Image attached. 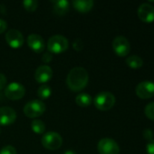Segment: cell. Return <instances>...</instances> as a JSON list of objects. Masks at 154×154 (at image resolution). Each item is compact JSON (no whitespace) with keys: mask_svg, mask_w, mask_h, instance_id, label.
Here are the masks:
<instances>
[{"mask_svg":"<svg viewBox=\"0 0 154 154\" xmlns=\"http://www.w3.org/2000/svg\"><path fill=\"white\" fill-rule=\"evenodd\" d=\"M51 3L53 4V10L57 15H64L69 11L70 3L66 0H54Z\"/></svg>","mask_w":154,"mask_h":154,"instance_id":"cell-15","label":"cell"},{"mask_svg":"<svg viewBox=\"0 0 154 154\" xmlns=\"http://www.w3.org/2000/svg\"><path fill=\"white\" fill-rule=\"evenodd\" d=\"M93 104L98 110L108 111L115 105V97L111 92L103 91L97 94L93 99Z\"/></svg>","mask_w":154,"mask_h":154,"instance_id":"cell-2","label":"cell"},{"mask_svg":"<svg viewBox=\"0 0 154 154\" xmlns=\"http://www.w3.org/2000/svg\"><path fill=\"white\" fill-rule=\"evenodd\" d=\"M16 120L15 111L9 106L0 107V125L6 126L15 123Z\"/></svg>","mask_w":154,"mask_h":154,"instance_id":"cell-12","label":"cell"},{"mask_svg":"<svg viewBox=\"0 0 154 154\" xmlns=\"http://www.w3.org/2000/svg\"><path fill=\"white\" fill-rule=\"evenodd\" d=\"M25 94V87L17 82L10 83L5 89V96L10 100H19Z\"/></svg>","mask_w":154,"mask_h":154,"instance_id":"cell-8","label":"cell"},{"mask_svg":"<svg viewBox=\"0 0 154 154\" xmlns=\"http://www.w3.org/2000/svg\"><path fill=\"white\" fill-rule=\"evenodd\" d=\"M89 74L87 70L82 67H76L70 70L66 78L68 88L74 92L83 90L88 84Z\"/></svg>","mask_w":154,"mask_h":154,"instance_id":"cell-1","label":"cell"},{"mask_svg":"<svg viewBox=\"0 0 154 154\" xmlns=\"http://www.w3.org/2000/svg\"><path fill=\"white\" fill-rule=\"evenodd\" d=\"M135 93L141 99H149L154 97V82L143 81L135 88Z\"/></svg>","mask_w":154,"mask_h":154,"instance_id":"cell-9","label":"cell"},{"mask_svg":"<svg viewBox=\"0 0 154 154\" xmlns=\"http://www.w3.org/2000/svg\"><path fill=\"white\" fill-rule=\"evenodd\" d=\"M0 133H1V131H0Z\"/></svg>","mask_w":154,"mask_h":154,"instance_id":"cell-31","label":"cell"},{"mask_svg":"<svg viewBox=\"0 0 154 154\" xmlns=\"http://www.w3.org/2000/svg\"><path fill=\"white\" fill-rule=\"evenodd\" d=\"M143 136L146 140H149V141H152L153 140V132L152 131V129H145L143 131Z\"/></svg>","mask_w":154,"mask_h":154,"instance_id":"cell-25","label":"cell"},{"mask_svg":"<svg viewBox=\"0 0 154 154\" xmlns=\"http://www.w3.org/2000/svg\"><path fill=\"white\" fill-rule=\"evenodd\" d=\"M147 154H154V140H152L148 143L146 146Z\"/></svg>","mask_w":154,"mask_h":154,"instance_id":"cell-26","label":"cell"},{"mask_svg":"<svg viewBox=\"0 0 154 154\" xmlns=\"http://www.w3.org/2000/svg\"><path fill=\"white\" fill-rule=\"evenodd\" d=\"M113 49L119 57H126L130 53L131 45L124 36H117L113 41Z\"/></svg>","mask_w":154,"mask_h":154,"instance_id":"cell-7","label":"cell"},{"mask_svg":"<svg viewBox=\"0 0 154 154\" xmlns=\"http://www.w3.org/2000/svg\"><path fill=\"white\" fill-rule=\"evenodd\" d=\"M6 85V78L4 74L0 73V90H2Z\"/></svg>","mask_w":154,"mask_h":154,"instance_id":"cell-28","label":"cell"},{"mask_svg":"<svg viewBox=\"0 0 154 154\" xmlns=\"http://www.w3.org/2000/svg\"><path fill=\"white\" fill-rule=\"evenodd\" d=\"M45 111V105L41 100H32L24 107V114L28 118H35L41 116Z\"/></svg>","mask_w":154,"mask_h":154,"instance_id":"cell-5","label":"cell"},{"mask_svg":"<svg viewBox=\"0 0 154 154\" xmlns=\"http://www.w3.org/2000/svg\"><path fill=\"white\" fill-rule=\"evenodd\" d=\"M31 128L33 130L34 133L37 134H42L44 133L45 131V125L44 124L43 121L41 120H33L31 123Z\"/></svg>","mask_w":154,"mask_h":154,"instance_id":"cell-19","label":"cell"},{"mask_svg":"<svg viewBox=\"0 0 154 154\" xmlns=\"http://www.w3.org/2000/svg\"><path fill=\"white\" fill-rule=\"evenodd\" d=\"M41 142L45 149L49 151H55L62 146L63 138L59 134L55 132H48L43 135Z\"/></svg>","mask_w":154,"mask_h":154,"instance_id":"cell-4","label":"cell"},{"mask_svg":"<svg viewBox=\"0 0 154 154\" xmlns=\"http://www.w3.org/2000/svg\"><path fill=\"white\" fill-rule=\"evenodd\" d=\"M7 28V23L4 19H0V33H3Z\"/></svg>","mask_w":154,"mask_h":154,"instance_id":"cell-29","label":"cell"},{"mask_svg":"<svg viewBox=\"0 0 154 154\" xmlns=\"http://www.w3.org/2000/svg\"><path fill=\"white\" fill-rule=\"evenodd\" d=\"M138 16L141 21L146 23H152L154 22V6L144 3L138 8Z\"/></svg>","mask_w":154,"mask_h":154,"instance_id":"cell-11","label":"cell"},{"mask_svg":"<svg viewBox=\"0 0 154 154\" xmlns=\"http://www.w3.org/2000/svg\"><path fill=\"white\" fill-rule=\"evenodd\" d=\"M5 41L7 44L14 49L20 48L24 44L23 34L15 29H10L5 34Z\"/></svg>","mask_w":154,"mask_h":154,"instance_id":"cell-10","label":"cell"},{"mask_svg":"<svg viewBox=\"0 0 154 154\" xmlns=\"http://www.w3.org/2000/svg\"><path fill=\"white\" fill-rule=\"evenodd\" d=\"M51 94H52V89L47 85H42L37 89V96L42 100L47 99L51 96Z\"/></svg>","mask_w":154,"mask_h":154,"instance_id":"cell-20","label":"cell"},{"mask_svg":"<svg viewBox=\"0 0 154 154\" xmlns=\"http://www.w3.org/2000/svg\"><path fill=\"white\" fill-rule=\"evenodd\" d=\"M73 47L76 51H81L84 48V42L81 39H76L74 43H73Z\"/></svg>","mask_w":154,"mask_h":154,"instance_id":"cell-24","label":"cell"},{"mask_svg":"<svg viewBox=\"0 0 154 154\" xmlns=\"http://www.w3.org/2000/svg\"><path fill=\"white\" fill-rule=\"evenodd\" d=\"M93 0H75L73 2L74 7L80 13H87L93 7Z\"/></svg>","mask_w":154,"mask_h":154,"instance_id":"cell-16","label":"cell"},{"mask_svg":"<svg viewBox=\"0 0 154 154\" xmlns=\"http://www.w3.org/2000/svg\"><path fill=\"white\" fill-rule=\"evenodd\" d=\"M0 154H17V152H16L15 148H14L11 145H6L1 149Z\"/></svg>","mask_w":154,"mask_h":154,"instance_id":"cell-23","label":"cell"},{"mask_svg":"<svg viewBox=\"0 0 154 154\" xmlns=\"http://www.w3.org/2000/svg\"><path fill=\"white\" fill-rule=\"evenodd\" d=\"M24 8L28 12H34L37 9L38 2L35 0H25L22 3Z\"/></svg>","mask_w":154,"mask_h":154,"instance_id":"cell-21","label":"cell"},{"mask_svg":"<svg viewBox=\"0 0 154 154\" xmlns=\"http://www.w3.org/2000/svg\"><path fill=\"white\" fill-rule=\"evenodd\" d=\"M68 40L61 34L53 35L52 37L49 38L47 42V49L50 53H62L68 49Z\"/></svg>","mask_w":154,"mask_h":154,"instance_id":"cell-3","label":"cell"},{"mask_svg":"<svg viewBox=\"0 0 154 154\" xmlns=\"http://www.w3.org/2000/svg\"><path fill=\"white\" fill-rule=\"evenodd\" d=\"M75 103L81 107H87L93 103V98L87 93H81L75 97Z\"/></svg>","mask_w":154,"mask_h":154,"instance_id":"cell-17","label":"cell"},{"mask_svg":"<svg viewBox=\"0 0 154 154\" xmlns=\"http://www.w3.org/2000/svg\"><path fill=\"white\" fill-rule=\"evenodd\" d=\"M63 154H76V153H75V152H74V151H72V150H68V151H65V152H64Z\"/></svg>","mask_w":154,"mask_h":154,"instance_id":"cell-30","label":"cell"},{"mask_svg":"<svg viewBox=\"0 0 154 154\" xmlns=\"http://www.w3.org/2000/svg\"><path fill=\"white\" fill-rule=\"evenodd\" d=\"M52 60H53V55L50 52H44V54L43 55L42 60L45 63H49Z\"/></svg>","mask_w":154,"mask_h":154,"instance_id":"cell-27","label":"cell"},{"mask_svg":"<svg viewBox=\"0 0 154 154\" xmlns=\"http://www.w3.org/2000/svg\"><path fill=\"white\" fill-rule=\"evenodd\" d=\"M144 113H145V116L148 119L154 121V102L148 104L145 106Z\"/></svg>","mask_w":154,"mask_h":154,"instance_id":"cell-22","label":"cell"},{"mask_svg":"<svg viewBox=\"0 0 154 154\" xmlns=\"http://www.w3.org/2000/svg\"><path fill=\"white\" fill-rule=\"evenodd\" d=\"M53 77V70L47 65H42L38 67L34 73V79L38 83L44 84L48 82Z\"/></svg>","mask_w":154,"mask_h":154,"instance_id":"cell-14","label":"cell"},{"mask_svg":"<svg viewBox=\"0 0 154 154\" xmlns=\"http://www.w3.org/2000/svg\"><path fill=\"white\" fill-rule=\"evenodd\" d=\"M27 44H28V47L36 53L42 52L45 47L44 40L43 39L42 36H40L39 34H36V33H32V34L28 35Z\"/></svg>","mask_w":154,"mask_h":154,"instance_id":"cell-13","label":"cell"},{"mask_svg":"<svg viewBox=\"0 0 154 154\" xmlns=\"http://www.w3.org/2000/svg\"><path fill=\"white\" fill-rule=\"evenodd\" d=\"M97 150L100 154H119L120 147L118 143L111 138H103L97 144Z\"/></svg>","mask_w":154,"mask_h":154,"instance_id":"cell-6","label":"cell"},{"mask_svg":"<svg viewBox=\"0 0 154 154\" xmlns=\"http://www.w3.org/2000/svg\"><path fill=\"white\" fill-rule=\"evenodd\" d=\"M126 64L128 65V67H130L131 69H138L140 68L143 67V59L138 56V55H132L129 56L126 59Z\"/></svg>","mask_w":154,"mask_h":154,"instance_id":"cell-18","label":"cell"}]
</instances>
